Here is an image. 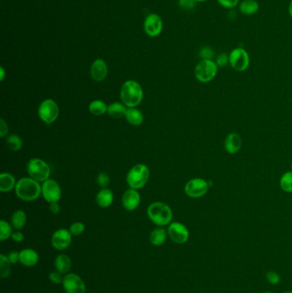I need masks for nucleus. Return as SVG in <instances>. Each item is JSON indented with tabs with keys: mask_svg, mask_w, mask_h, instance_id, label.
Instances as JSON below:
<instances>
[{
	"mask_svg": "<svg viewBox=\"0 0 292 293\" xmlns=\"http://www.w3.org/2000/svg\"><path fill=\"white\" fill-rule=\"evenodd\" d=\"M62 284L66 293H86V284L76 273L65 274Z\"/></svg>",
	"mask_w": 292,
	"mask_h": 293,
	"instance_id": "10",
	"label": "nucleus"
},
{
	"mask_svg": "<svg viewBox=\"0 0 292 293\" xmlns=\"http://www.w3.org/2000/svg\"><path fill=\"white\" fill-rule=\"evenodd\" d=\"M41 194L43 196L44 199L51 203H58L60 200L61 188L55 180L47 179L42 183L41 186Z\"/></svg>",
	"mask_w": 292,
	"mask_h": 293,
	"instance_id": "12",
	"label": "nucleus"
},
{
	"mask_svg": "<svg viewBox=\"0 0 292 293\" xmlns=\"http://www.w3.org/2000/svg\"><path fill=\"white\" fill-rule=\"evenodd\" d=\"M217 2L223 8L232 11L238 7L240 0H217Z\"/></svg>",
	"mask_w": 292,
	"mask_h": 293,
	"instance_id": "32",
	"label": "nucleus"
},
{
	"mask_svg": "<svg viewBox=\"0 0 292 293\" xmlns=\"http://www.w3.org/2000/svg\"><path fill=\"white\" fill-rule=\"evenodd\" d=\"M12 264H17L18 262H20V252L18 251H12L9 255H7Z\"/></svg>",
	"mask_w": 292,
	"mask_h": 293,
	"instance_id": "41",
	"label": "nucleus"
},
{
	"mask_svg": "<svg viewBox=\"0 0 292 293\" xmlns=\"http://www.w3.org/2000/svg\"><path fill=\"white\" fill-rule=\"evenodd\" d=\"M128 108L125 104L119 102H113L108 106L107 114L113 119H119L125 117Z\"/></svg>",
	"mask_w": 292,
	"mask_h": 293,
	"instance_id": "23",
	"label": "nucleus"
},
{
	"mask_svg": "<svg viewBox=\"0 0 292 293\" xmlns=\"http://www.w3.org/2000/svg\"><path fill=\"white\" fill-rule=\"evenodd\" d=\"M27 223L26 213L23 210H18L12 215V226L15 229L21 230L24 228Z\"/></svg>",
	"mask_w": 292,
	"mask_h": 293,
	"instance_id": "26",
	"label": "nucleus"
},
{
	"mask_svg": "<svg viewBox=\"0 0 292 293\" xmlns=\"http://www.w3.org/2000/svg\"><path fill=\"white\" fill-rule=\"evenodd\" d=\"M197 3H203V2H206L208 0H194Z\"/></svg>",
	"mask_w": 292,
	"mask_h": 293,
	"instance_id": "46",
	"label": "nucleus"
},
{
	"mask_svg": "<svg viewBox=\"0 0 292 293\" xmlns=\"http://www.w3.org/2000/svg\"><path fill=\"white\" fill-rule=\"evenodd\" d=\"M147 213L149 220L159 227L170 225L173 217L171 208L167 204L160 202H156L149 205Z\"/></svg>",
	"mask_w": 292,
	"mask_h": 293,
	"instance_id": "3",
	"label": "nucleus"
},
{
	"mask_svg": "<svg viewBox=\"0 0 292 293\" xmlns=\"http://www.w3.org/2000/svg\"><path fill=\"white\" fill-rule=\"evenodd\" d=\"M6 143L12 151H18L23 147V141L18 135H11L6 140Z\"/></svg>",
	"mask_w": 292,
	"mask_h": 293,
	"instance_id": "31",
	"label": "nucleus"
},
{
	"mask_svg": "<svg viewBox=\"0 0 292 293\" xmlns=\"http://www.w3.org/2000/svg\"><path fill=\"white\" fill-rule=\"evenodd\" d=\"M49 209L50 212L52 213V215H58L60 212V206L58 205V203H51Z\"/></svg>",
	"mask_w": 292,
	"mask_h": 293,
	"instance_id": "43",
	"label": "nucleus"
},
{
	"mask_svg": "<svg viewBox=\"0 0 292 293\" xmlns=\"http://www.w3.org/2000/svg\"><path fill=\"white\" fill-rule=\"evenodd\" d=\"M125 118L127 119L128 123L134 126L141 125L143 122V114L136 108H128Z\"/></svg>",
	"mask_w": 292,
	"mask_h": 293,
	"instance_id": "24",
	"label": "nucleus"
},
{
	"mask_svg": "<svg viewBox=\"0 0 292 293\" xmlns=\"http://www.w3.org/2000/svg\"><path fill=\"white\" fill-rule=\"evenodd\" d=\"M69 231L72 234V236H80L85 231V226L81 222H75L70 226Z\"/></svg>",
	"mask_w": 292,
	"mask_h": 293,
	"instance_id": "33",
	"label": "nucleus"
},
{
	"mask_svg": "<svg viewBox=\"0 0 292 293\" xmlns=\"http://www.w3.org/2000/svg\"><path fill=\"white\" fill-rule=\"evenodd\" d=\"M229 60L231 66L238 72L245 71L250 64L249 52L243 47H237L232 50L229 54Z\"/></svg>",
	"mask_w": 292,
	"mask_h": 293,
	"instance_id": "8",
	"label": "nucleus"
},
{
	"mask_svg": "<svg viewBox=\"0 0 292 293\" xmlns=\"http://www.w3.org/2000/svg\"><path fill=\"white\" fill-rule=\"evenodd\" d=\"M13 232L12 227L7 221H0V241L4 242L12 238Z\"/></svg>",
	"mask_w": 292,
	"mask_h": 293,
	"instance_id": "29",
	"label": "nucleus"
},
{
	"mask_svg": "<svg viewBox=\"0 0 292 293\" xmlns=\"http://www.w3.org/2000/svg\"><path fill=\"white\" fill-rule=\"evenodd\" d=\"M38 115L47 125H51L55 122L59 115V108L57 103L53 100H45L41 102L39 109H38Z\"/></svg>",
	"mask_w": 292,
	"mask_h": 293,
	"instance_id": "7",
	"label": "nucleus"
},
{
	"mask_svg": "<svg viewBox=\"0 0 292 293\" xmlns=\"http://www.w3.org/2000/svg\"><path fill=\"white\" fill-rule=\"evenodd\" d=\"M266 279L267 281L272 284H277L280 282V276L278 273H276L274 271H270L266 273Z\"/></svg>",
	"mask_w": 292,
	"mask_h": 293,
	"instance_id": "37",
	"label": "nucleus"
},
{
	"mask_svg": "<svg viewBox=\"0 0 292 293\" xmlns=\"http://www.w3.org/2000/svg\"><path fill=\"white\" fill-rule=\"evenodd\" d=\"M167 234L166 231L163 228H156L153 230V232H151L150 237H149L151 244L154 246H161L166 241Z\"/></svg>",
	"mask_w": 292,
	"mask_h": 293,
	"instance_id": "25",
	"label": "nucleus"
},
{
	"mask_svg": "<svg viewBox=\"0 0 292 293\" xmlns=\"http://www.w3.org/2000/svg\"><path fill=\"white\" fill-rule=\"evenodd\" d=\"M0 72H1V77H0V80H1V81H3L4 79H5V74H6V73H5V70H4L3 67H1V68H0Z\"/></svg>",
	"mask_w": 292,
	"mask_h": 293,
	"instance_id": "45",
	"label": "nucleus"
},
{
	"mask_svg": "<svg viewBox=\"0 0 292 293\" xmlns=\"http://www.w3.org/2000/svg\"><path fill=\"white\" fill-rule=\"evenodd\" d=\"M216 64L219 67L226 66L227 64H230V60H229V55L226 53H220V55L218 56L216 58Z\"/></svg>",
	"mask_w": 292,
	"mask_h": 293,
	"instance_id": "38",
	"label": "nucleus"
},
{
	"mask_svg": "<svg viewBox=\"0 0 292 293\" xmlns=\"http://www.w3.org/2000/svg\"><path fill=\"white\" fill-rule=\"evenodd\" d=\"M200 58L202 59H212L214 57V51L211 47H204L201 49L199 52Z\"/></svg>",
	"mask_w": 292,
	"mask_h": 293,
	"instance_id": "35",
	"label": "nucleus"
},
{
	"mask_svg": "<svg viewBox=\"0 0 292 293\" xmlns=\"http://www.w3.org/2000/svg\"><path fill=\"white\" fill-rule=\"evenodd\" d=\"M8 132H9V129H8L7 123L5 121V119H0V137H6Z\"/></svg>",
	"mask_w": 292,
	"mask_h": 293,
	"instance_id": "40",
	"label": "nucleus"
},
{
	"mask_svg": "<svg viewBox=\"0 0 292 293\" xmlns=\"http://www.w3.org/2000/svg\"><path fill=\"white\" fill-rule=\"evenodd\" d=\"M209 184L203 178H193L188 181L184 187V191L188 198H200L204 197L209 191Z\"/></svg>",
	"mask_w": 292,
	"mask_h": 293,
	"instance_id": "9",
	"label": "nucleus"
},
{
	"mask_svg": "<svg viewBox=\"0 0 292 293\" xmlns=\"http://www.w3.org/2000/svg\"><path fill=\"white\" fill-rule=\"evenodd\" d=\"M16 178L9 172H3L0 175V190L2 192H9L16 188Z\"/></svg>",
	"mask_w": 292,
	"mask_h": 293,
	"instance_id": "22",
	"label": "nucleus"
},
{
	"mask_svg": "<svg viewBox=\"0 0 292 293\" xmlns=\"http://www.w3.org/2000/svg\"><path fill=\"white\" fill-rule=\"evenodd\" d=\"M113 193L111 189H102L96 194V203L101 208H108L113 203Z\"/></svg>",
	"mask_w": 292,
	"mask_h": 293,
	"instance_id": "21",
	"label": "nucleus"
},
{
	"mask_svg": "<svg viewBox=\"0 0 292 293\" xmlns=\"http://www.w3.org/2000/svg\"><path fill=\"white\" fill-rule=\"evenodd\" d=\"M107 108H108V106L104 102L100 100L93 101L89 104V112L95 116H102L107 113Z\"/></svg>",
	"mask_w": 292,
	"mask_h": 293,
	"instance_id": "28",
	"label": "nucleus"
},
{
	"mask_svg": "<svg viewBox=\"0 0 292 293\" xmlns=\"http://www.w3.org/2000/svg\"><path fill=\"white\" fill-rule=\"evenodd\" d=\"M196 5H197V2L194 0H179V6L182 9H194Z\"/></svg>",
	"mask_w": 292,
	"mask_h": 293,
	"instance_id": "39",
	"label": "nucleus"
},
{
	"mask_svg": "<svg viewBox=\"0 0 292 293\" xmlns=\"http://www.w3.org/2000/svg\"><path fill=\"white\" fill-rule=\"evenodd\" d=\"M120 97L122 102L127 108H136L142 102L143 98L142 86L133 80L125 81L121 87Z\"/></svg>",
	"mask_w": 292,
	"mask_h": 293,
	"instance_id": "2",
	"label": "nucleus"
},
{
	"mask_svg": "<svg viewBox=\"0 0 292 293\" xmlns=\"http://www.w3.org/2000/svg\"><path fill=\"white\" fill-rule=\"evenodd\" d=\"M54 264H55L56 270L58 272L62 274H67L71 268V260L69 255L60 254L56 257Z\"/></svg>",
	"mask_w": 292,
	"mask_h": 293,
	"instance_id": "20",
	"label": "nucleus"
},
{
	"mask_svg": "<svg viewBox=\"0 0 292 293\" xmlns=\"http://www.w3.org/2000/svg\"><path fill=\"white\" fill-rule=\"evenodd\" d=\"M288 13H289V18L292 19V0L289 1V6H288Z\"/></svg>",
	"mask_w": 292,
	"mask_h": 293,
	"instance_id": "44",
	"label": "nucleus"
},
{
	"mask_svg": "<svg viewBox=\"0 0 292 293\" xmlns=\"http://www.w3.org/2000/svg\"><path fill=\"white\" fill-rule=\"evenodd\" d=\"M27 171L33 179L36 180L39 183H43L49 179L51 169L47 162L41 159L34 158L29 160L27 165Z\"/></svg>",
	"mask_w": 292,
	"mask_h": 293,
	"instance_id": "6",
	"label": "nucleus"
},
{
	"mask_svg": "<svg viewBox=\"0 0 292 293\" xmlns=\"http://www.w3.org/2000/svg\"><path fill=\"white\" fill-rule=\"evenodd\" d=\"M262 293H273V292H270V291H266V292H262Z\"/></svg>",
	"mask_w": 292,
	"mask_h": 293,
	"instance_id": "48",
	"label": "nucleus"
},
{
	"mask_svg": "<svg viewBox=\"0 0 292 293\" xmlns=\"http://www.w3.org/2000/svg\"><path fill=\"white\" fill-rule=\"evenodd\" d=\"M280 187L283 191L292 193V171H287L280 178Z\"/></svg>",
	"mask_w": 292,
	"mask_h": 293,
	"instance_id": "30",
	"label": "nucleus"
},
{
	"mask_svg": "<svg viewBox=\"0 0 292 293\" xmlns=\"http://www.w3.org/2000/svg\"><path fill=\"white\" fill-rule=\"evenodd\" d=\"M64 276H63V274L58 272V271L50 273L49 276H48L50 281L55 284H62L63 280H64Z\"/></svg>",
	"mask_w": 292,
	"mask_h": 293,
	"instance_id": "36",
	"label": "nucleus"
},
{
	"mask_svg": "<svg viewBox=\"0 0 292 293\" xmlns=\"http://www.w3.org/2000/svg\"><path fill=\"white\" fill-rule=\"evenodd\" d=\"M218 69L219 66L214 60L202 59L194 68V76L200 82L207 83L216 77Z\"/></svg>",
	"mask_w": 292,
	"mask_h": 293,
	"instance_id": "5",
	"label": "nucleus"
},
{
	"mask_svg": "<svg viewBox=\"0 0 292 293\" xmlns=\"http://www.w3.org/2000/svg\"><path fill=\"white\" fill-rule=\"evenodd\" d=\"M90 73L92 78L95 81H104L108 74V68H107L106 62L102 59L98 58L95 61L93 62L91 65Z\"/></svg>",
	"mask_w": 292,
	"mask_h": 293,
	"instance_id": "16",
	"label": "nucleus"
},
{
	"mask_svg": "<svg viewBox=\"0 0 292 293\" xmlns=\"http://www.w3.org/2000/svg\"><path fill=\"white\" fill-rule=\"evenodd\" d=\"M162 29L163 22L158 15L151 14L147 17L144 22V29L147 35L155 37L161 33Z\"/></svg>",
	"mask_w": 292,
	"mask_h": 293,
	"instance_id": "14",
	"label": "nucleus"
},
{
	"mask_svg": "<svg viewBox=\"0 0 292 293\" xmlns=\"http://www.w3.org/2000/svg\"><path fill=\"white\" fill-rule=\"evenodd\" d=\"M260 9V5L256 0H243L238 5V11L245 16L256 14Z\"/></svg>",
	"mask_w": 292,
	"mask_h": 293,
	"instance_id": "19",
	"label": "nucleus"
},
{
	"mask_svg": "<svg viewBox=\"0 0 292 293\" xmlns=\"http://www.w3.org/2000/svg\"><path fill=\"white\" fill-rule=\"evenodd\" d=\"M168 236L175 244H183L187 243L189 238V232L183 224L173 222L169 225Z\"/></svg>",
	"mask_w": 292,
	"mask_h": 293,
	"instance_id": "11",
	"label": "nucleus"
},
{
	"mask_svg": "<svg viewBox=\"0 0 292 293\" xmlns=\"http://www.w3.org/2000/svg\"><path fill=\"white\" fill-rule=\"evenodd\" d=\"M110 177L106 172L100 173L97 177V183H98L99 185L102 187V189L107 188V186L110 184Z\"/></svg>",
	"mask_w": 292,
	"mask_h": 293,
	"instance_id": "34",
	"label": "nucleus"
},
{
	"mask_svg": "<svg viewBox=\"0 0 292 293\" xmlns=\"http://www.w3.org/2000/svg\"><path fill=\"white\" fill-rule=\"evenodd\" d=\"M291 167H292V163H291Z\"/></svg>",
	"mask_w": 292,
	"mask_h": 293,
	"instance_id": "49",
	"label": "nucleus"
},
{
	"mask_svg": "<svg viewBox=\"0 0 292 293\" xmlns=\"http://www.w3.org/2000/svg\"><path fill=\"white\" fill-rule=\"evenodd\" d=\"M15 189L18 198L24 202L36 200L41 194V184L31 177H24L18 180Z\"/></svg>",
	"mask_w": 292,
	"mask_h": 293,
	"instance_id": "1",
	"label": "nucleus"
},
{
	"mask_svg": "<svg viewBox=\"0 0 292 293\" xmlns=\"http://www.w3.org/2000/svg\"><path fill=\"white\" fill-rule=\"evenodd\" d=\"M39 259H40L39 254L35 250L24 249L20 251L21 264L24 265V267H35V265L37 264Z\"/></svg>",
	"mask_w": 292,
	"mask_h": 293,
	"instance_id": "18",
	"label": "nucleus"
},
{
	"mask_svg": "<svg viewBox=\"0 0 292 293\" xmlns=\"http://www.w3.org/2000/svg\"><path fill=\"white\" fill-rule=\"evenodd\" d=\"M149 177L150 171L148 166L144 164H137L129 171L126 180L131 189H139L146 185Z\"/></svg>",
	"mask_w": 292,
	"mask_h": 293,
	"instance_id": "4",
	"label": "nucleus"
},
{
	"mask_svg": "<svg viewBox=\"0 0 292 293\" xmlns=\"http://www.w3.org/2000/svg\"><path fill=\"white\" fill-rule=\"evenodd\" d=\"M12 238L13 241L17 242V243H21V242H23L24 240V235L19 231H17V232H13Z\"/></svg>",
	"mask_w": 292,
	"mask_h": 293,
	"instance_id": "42",
	"label": "nucleus"
},
{
	"mask_svg": "<svg viewBox=\"0 0 292 293\" xmlns=\"http://www.w3.org/2000/svg\"><path fill=\"white\" fill-rule=\"evenodd\" d=\"M72 242V234L70 231L61 228L56 231L52 236V245L55 250H66Z\"/></svg>",
	"mask_w": 292,
	"mask_h": 293,
	"instance_id": "13",
	"label": "nucleus"
},
{
	"mask_svg": "<svg viewBox=\"0 0 292 293\" xmlns=\"http://www.w3.org/2000/svg\"><path fill=\"white\" fill-rule=\"evenodd\" d=\"M242 139L236 132L229 134L225 140V149L230 154H237L242 148Z\"/></svg>",
	"mask_w": 292,
	"mask_h": 293,
	"instance_id": "17",
	"label": "nucleus"
},
{
	"mask_svg": "<svg viewBox=\"0 0 292 293\" xmlns=\"http://www.w3.org/2000/svg\"><path fill=\"white\" fill-rule=\"evenodd\" d=\"M141 197L135 189H128L122 198V204L127 211H134L139 207Z\"/></svg>",
	"mask_w": 292,
	"mask_h": 293,
	"instance_id": "15",
	"label": "nucleus"
},
{
	"mask_svg": "<svg viewBox=\"0 0 292 293\" xmlns=\"http://www.w3.org/2000/svg\"><path fill=\"white\" fill-rule=\"evenodd\" d=\"M12 265L7 255L4 254L0 255V277L2 279L9 277L12 272Z\"/></svg>",
	"mask_w": 292,
	"mask_h": 293,
	"instance_id": "27",
	"label": "nucleus"
},
{
	"mask_svg": "<svg viewBox=\"0 0 292 293\" xmlns=\"http://www.w3.org/2000/svg\"><path fill=\"white\" fill-rule=\"evenodd\" d=\"M283 293H292L291 290H288V291H285V292H283Z\"/></svg>",
	"mask_w": 292,
	"mask_h": 293,
	"instance_id": "47",
	"label": "nucleus"
}]
</instances>
